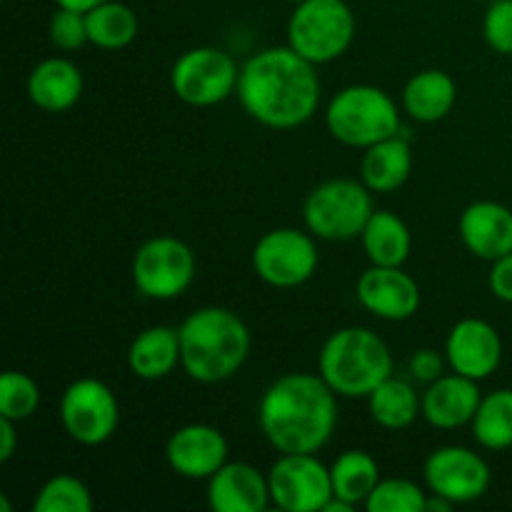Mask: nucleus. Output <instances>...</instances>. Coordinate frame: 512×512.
Listing matches in <instances>:
<instances>
[{"mask_svg": "<svg viewBox=\"0 0 512 512\" xmlns=\"http://www.w3.org/2000/svg\"><path fill=\"white\" fill-rule=\"evenodd\" d=\"M425 485L433 495L453 500L455 505L480 500L490 488V465L478 453L460 445L433 450L423 465Z\"/></svg>", "mask_w": 512, "mask_h": 512, "instance_id": "13", "label": "nucleus"}, {"mask_svg": "<svg viewBox=\"0 0 512 512\" xmlns=\"http://www.w3.org/2000/svg\"><path fill=\"white\" fill-rule=\"evenodd\" d=\"M180 365L195 383L230 380L250 355V330L238 313L220 305L198 308L180 323Z\"/></svg>", "mask_w": 512, "mask_h": 512, "instance_id": "3", "label": "nucleus"}, {"mask_svg": "<svg viewBox=\"0 0 512 512\" xmlns=\"http://www.w3.org/2000/svg\"><path fill=\"white\" fill-rule=\"evenodd\" d=\"M428 495L408 478H385L365 500L368 512H425Z\"/></svg>", "mask_w": 512, "mask_h": 512, "instance_id": "31", "label": "nucleus"}, {"mask_svg": "<svg viewBox=\"0 0 512 512\" xmlns=\"http://www.w3.org/2000/svg\"><path fill=\"white\" fill-rule=\"evenodd\" d=\"M85 20H88L90 43L103 50L128 48L140 28L135 10L130 5L118 3V0H108V3L88 10Z\"/></svg>", "mask_w": 512, "mask_h": 512, "instance_id": "27", "label": "nucleus"}, {"mask_svg": "<svg viewBox=\"0 0 512 512\" xmlns=\"http://www.w3.org/2000/svg\"><path fill=\"white\" fill-rule=\"evenodd\" d=\"M270 498L285 512H320L333 498V478L315 453H280L268 473Z\"/></svg>", "mask_w": 512, "mask_h": 512, "instance_id": "12", "label": "nucleus"}, {"mask_svg": "<svg viewBox=\"0 0 512 512\" xmlns=\"http://www.w3.org/2000/svg\"><path fill=\"white\" fill-rule=\"evenodd\" d=\"M240 68L225 50L203 48L185 50L170 70V88L175 98L193 108H210L238 90Z\"/></svg>", "mask_w": 512, "mask_h": 512, "instance_id": "8", "label": "nucleus"}, {"mask_svg": "<svg viewBox=\"0 0 512 512\" xmlns=\"http://www.w3.org/2000/svg\"><path fill=\"white\" fill-rule=\"evenodd\" d=\"M488 3H493V0H488Z\"/></svg>", "mask_w": 512, "mask_h": 512, "instance_id": "39", "label": "nucleus"}, {"mask_svg": "<svg viewBox=\"0 0 512 512\" xmlns=\"http://www.w3.org/2000/svg\"><path fill=\"white\" fill-rule=\"evenodd\" d=\"M458 233L475 258L493 263L512 253V210L495 200H478L463 210Z\"/></svg>", "mask_w": 512, "mask_h": 512, "instance_id": "18", "label": "nucleus"}, {"mask_svg": "<svg viewBox=\"0 0 512 512\" xmlns=\"http://www.w3.org/2000/svg\"><path fill=\"white\" fill-rule=\"evenodd\" d=\"M40 405V388L30 375L18 370H5L0 378V418L13 423L33 418Z\"/></svg>", "mask_w": 512, "mask_h": 512, "instance_id": "30", "label": "nucleus"}, {"mask_svg": "<svg viewBox=\"0 0 512 512\" xmlns=\"http://www.w3.org/2000/svg\"><path fill=\"white\" fill-rule=\"evenodd\" d=\"M360 240H363L370 263L388 265V268H403L405 260L410 258V248H413V238H410L405 220L390 210H375Z\"/></svg>", "mask_w": 512, "mask_h": 512, "instance_id": "24", "label": "nucleus"}, {"mask_svg": "<svg viewBox=\"0 0 512 512\" xmlns=\"http://www.w3.org/2000/svg\"><path fill=\"white\" fill-rule=\"evenodd\" d=\"M258 423L278 453H318L338 425V393L320 375H280L260 398Z\"/></svg>", "mask_w": 512, "mask_h": 512, "instance_id": "2", "label": "nucleus"}, {"mask_svg": "<svg viewBox=\"0 0 512 512\" xmlns=\"http://www.w3.org/2000/svg\"><path fill=\"white\" fill-rule=\"evenodd\" d=\"M60 423L65 433L80 445L108 443L120 423V405L113 390L95 378L73 380L60 395Z\"/></svg>", "mask_w": 512, "mask_h": 512, "instance_id": "10", "label": "nucleus"}, {"mask_svg": "<svg viewBox=\"0 0 512 512\" xmlns=\"http://www.w3.org/2000/svg\"><path fill=\"white\" fill-rule=\"evenodd\" d=\"M48 35L50 43L58 50H80L85 43H90L85 13L73 8H60L58 5V10L50 18Z\"/></svg>", "mask_w": 512, "mask_h": 512, "instance_id": "32", "label": "nucleus"}, {"mask_svg": "<svg viewBox=\"0 0 512 512\" xmlns=\"http://www.w3.org/2000/svg\"><path fill=\"white\" fill-rule=\"evenodd\" d=\"M360 305L375 318L400 323L418 313L420 288L403 268H388V265H373L365 270L358 280Z\"/></svg>", "mask_w": 512, "mask_h": 512, "instance_id": "16", "label": "nucleus"}, {"mask_svg": "<svg viewBox=\"0 0 512 512\" xmlns=\"http://www.w3.org/2000/svg\"><path fill=\"white\" fill-rule=\"evenodd\" d=\"M288 3H293V5H298V3H305V0H288Z\"/></svg>", "mask_w": 512, "mask_h": 512, "instance_id": "38", "label": "nucleus"}, {"mask_svg": "<svg viewBox=\"0 0 512 512\" xmlns=\"http://www.w3.org/2000/svg\"><path fill=\"white\" fill-rule=\"evenodd\" d=\"M413 170V150L408 140L393 135L380 143L365 148L363 163H360V180L368 185L373 193H393L403 188L405 180Z\"/></svg>", "mask_w": 512, "mask_h": 512, "instance_id": "22", "label": "nucleus"}, {"mask_svg": "<svg viewBox=\"0 0 512 512\" xmlns=\"http://www.w3.org/2000/svg\"><path fill=\"white\" fill-rule=\"evenodd\" d=\"M355 38V15L345 0H305L288 20V45L313 65L338 60Z\"/></svg>", "mask_w": 512, "mask_h": 512, "instance_id": "7", "label": "nucleus"}, {"mask_svg": "<svg viewBox=\"0 0 512 512\" xmlns=\"http://www.w3.org/2000/svg\"><path fill=\"white\" fill-rule=\"evenodd\" d=\"M445 358L455 373L473 380H485L500 368L503 340L500 333L480 318H465L453 325L445 340Z\"/></svg>", "mask_w": 512, "mask_h": 512, "instance_id": "15", "label": "nucleus"}, {"mask_svg": "<svg viewBox=\"0 0 512 512\" xmlns=\"http://www.w3.org/2000/svg\"><path fill=\"white\" fill-rule=\"evenodd\" d=\"M180 365L178 328H145L128 348V368L140 380H163Z\"/></svg>", "mask_w": 512, "mask_h": 512, "instance_id": "21", "label": "nucleus"}, {"mask_svg": "<svg viewBox=\"0 0 512 512\" xmlns=\"http://www.w3.org/2000/svg\"><path fill=\"white\" fill-rule=\"evenodd\" d=\"M208 505L215 512H263L273 503L268 475L250 463H225L208 478Z\"/></svg>", "mask_w": 512, "mask_h": 512, "instance_id": "17", "label": "nucleus"}, {"mask_svg": "<svg viewBox=\"0 0 512 512\" xmlns=\"http://www.w3.org/2000/svg\"><path fill=\"white\" fill-rule=\"evenodd\" d=\"M83 95V73L65 58H48L28 75V98L45 113H65Z\"/></svg>", "mask_w": 512, "mask_h": 512, "instance_id": "20", "label": "nucleus"}, {"mask_svg": "<svg viewBox=\"0 0 512 512\" xmlns=\"http://www.w3.org/2000/svg\"><path fill=\"white\" fill-rule=\"evenodd\" d=\"M488 285L495 298L503 300V303H512V253L493 260Z\"/></svg>", "mask_w": 512, "mask_h": 512, "instance_id": "35", "label": "nucleus"}, {"mask_svg": "<svg viewBox=\"0 0 512 512\" xmlns=\"http://www.w3.org/2000/svg\"><path fill=\"white\" fill-rule=\"evenodd\" d=\"M458 100L455 80L443 70H420L405 83L403 88V110L418 123H438Z\"/></svg>", "mask_w": 512, "mask_h": 512, "instance_id": "23", "label": "nucleus"}, {"mask_svg": "<svg viewBox=\"0 0 512 512\" xmlns=\"http://www.w3.org/2000/svg\"><path fill=\"white\" fill-rule=\"evenodd\" d=\"M235 93L260 125L290 130L308 123L318 110L320 78L315 65L290 45L265 48L245 60Z\"/></svg>", "mask_w": 512, "mask_h": 512, "instance_id": "1", "label": "nucleus"}, {"mask_svg": "<svg viewBox=\"0 0 512 512\" xmlns=\"http://www.w3.org/2000/svg\"><path fill=\"white\" fill-rule=\"evenodd\" d=\"M18 445V433H15V423L8 418H0V463H8Z\"/></svg>", "mask_w": 512, "mask_h": 512, "instance_id": "36", "label": "nucleus"}, {"mask_svg": "<svg viewBox=\"0 0 512 512\" xmlns=\"http://www.w3.org/2000/svg\"><path fill=\"white\" fill-rule=\"evenodd\" d=\"M478 380L465 378L460 373L440 375L423 393V418L438 430H455L473 423L480 408Z\"/></svg>", "mask_w": 512, "mask_h": 512, "instance_id": "19", "label": "nucleus"}, {"mask_svg": "<svg viewBox=\"0 0 512 512\" xmlns=\"http://www.w3.org/2000/svg\"><path fill=\"white\" fill-rule=\"evenodd\" d=\"M320 263L315 240L298 228H275L253 248V270L270 288H298L308 283Z\"/></svg>", "mask_w": 512, "mask_h": 512, "instance_id": "11", "label": "nucleus"}, {"mask_svg": "<svg viewBox=\"0 0 512 512\" xmlns=\"http://www.w3.org/2000/svg\"><path fill=\"white\" fill-rule=\"evenodd\" d=\"M473 435L483 448L508 450L512 448V390H493L483 395L480 408L473 418Z\"/></svg>", "mask_w": 512, "mask_h": 512, "instance_id": "28", "label": "nucleus"}, {"mask_svg": "<svg viewBox=\"0 0 512 512\" xmlns=\"http://www.w3.org/2000/svg\"><path fill=\"white\" fill-rule=\"evenodd\" d=\"M195 255L173 235L145 240L133 258V283L140 295L150 300L180 298L195 280Z\"/></svg>", "mask_w": 512, "mask_h": 512, "instance_id": "9", "label": "nucleus"}, {"mask_svg": "<svg viewBox=\"0 0 512 512\" xmlns=\"http://www.w3.org/2000/svg\"><path fill=\"white\" fill-rule=\"evenodd\" d=\"M330 478H333V495L350 505H365L375 485L380 483L378 460L365 450H345L333 465H330Z\"/></svg>", "mask_w": 512, "mask_h": 512, "instance_id": "26", "label": "nucleus"}, {"mask_svg": "<svg viewBox=\"0 0 512 512\" xmlns=\"http://www.w3.org/2000/svg\"><path fill=\"white\" fill-rule=\"evenodd\" d=\"M325 125L338 143L370 148L400 133V110L383 88L348 85L328 103Z\"/></svg>", "mask_w": 512, "mask_h": 512, "instance_id": "5", "label": "nucleus"}, {"mask_svg": "<svg viewBox=\"0 0 512 512\" xmlns=\"http://www.w3.org/2000/svg\"><path fill=\"white\" fill-rule=\"evenodd\" d=\"M165 460L180 478L208 480L228 463V440L213 425H183L170 435Z\"/></svg>", "mask_w": 512, "mask_h": 512, "instance_id": "14", "label": "nucleus"}, {"mask_svg": "<svg viewBox=\"0 0 512 512\" xmlns=\"http://www.w3.org/2000/svg\"><path fill=\"white\" fill-rule=\"evenodd\" d=\"M420 408H423V398H418L413 385L408 380L393 378V375L368 395L370 418L385 430L410 428L415 418L423 413Z\"/></svg>", "mask_w": 512, "mask_h": 512, "instance_id": "25", "label": "nucleus"}, {"mask_svg": "<svg viewBox=\"0 0 512 512\" xmlns=\"http://www.w3.org/2000/svg\"><path fill=\"white\" fill-rule=\"evenodd\" d=\"M373 190L363 180H325L308 193L303 203V220L310 235L330 243H345L363 235L370 215L375 213Z\"/></svg>", "mask_w": 512, "mask_h": 512, "instance_id": "6", "label": "nucleus"}, {"mask_svg": "<svg viewBox=\"0 0 512 512\" xmlns=\"http://www.w3.org/2000/svg\"><path fill=\"white\" fill-rule=\"evenodd\" d=\"M55 3H58L60 8H73L80 10V13H88V10L98 8V5L108 3V0H55Z\"/></svg>", "mask_w": 512, "mask_h": 512, "instance_id": "37", "label": "nucleus"}, {"mask_svg": "<svg viewBox=\"0 0 512 512\" xmlns=\"http://www.w3.org/2000/svg\"><path fill=\"white\" fill-rule=\"evenodd\" d=\"M93 495L88 485L75 475H55L33 500V512H90Z\"/></svg>", "mask_w": 512, "mask_h": 512, "instance_id": "29", "label": "nucleus"}, {"mask_svg": "<svg viewBox=\"0 0 512 512\" xmlns=\"http://www.w3.org/2000/svg\"><path fill=\"white\" fill-rule=\"evenodd\" d=\"M410 373H413V378L420 380V383H435V380L443 375V358H440L438 350L433 348L418 350V353L410 358Z\"/></svg>", "mask_w": 512, "mask_h": 512, "instance_id": "34", "label": "nucleus"}, {"mask_svg": "<svg viewBox=\"0 0 512 512\" xmlns=\"http://www.w3.org/2000/svg\"><path fill=\"white\" fill-rule=\"evenodd\" d=\"M320 378L338 398H368L393 375V355L385 340L368 328H340L320 350Z\"/></svg>", "mask_w": 512, "mask_h": 512, "instance_id": "4", "label": "nucleus"}, {"mask_svg": "<svg viewBox=\"0 0 512 512\" xmlns=\"http://www.w3.org/2000/svg\"><path fill=\"white\" fill-rule=\"evenodd\" d=\"M485 43L500 55H512V0H493L483 18Z\"/></svg>", "mask_w": 512, "mask_h": 512, "instance_id": "33", "label": "nucleus"}]
</instances>
